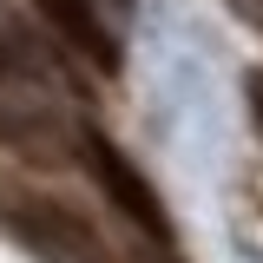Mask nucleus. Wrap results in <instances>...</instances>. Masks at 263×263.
Returning a JSON list of instances; mask_svg holds the SVG:
<instances>
[{
	"mask_svg": "<svg viewBox=\"0 0 263 263\" xmlns=\"http://www.w3.org/2000/svg\"><path fill=\"white\" fill-rule=\"evenodd\" d=\"M13 237H27L40 257L53 263H105V243H99V230L79 217V211H66V204H46V197H33V204H13Z\"/></svg>",
	"mask_w": 263,
	"mask_h": 263,
	"instance_id": "f03ea898",
	"label": "nucleus"
},
{
	"mask_svg": "<svg viewBox=\"0 0 263 263\" xmlns=\"http://www.w3.org/2000/svg\"><path fill=\"white\" fill-rule=\"evenodd\" d=\"M243 99H250V119H257V138H263V72L243 79Z\"/></svg>",
	"mask_w": 263,
	"mask_h": 263,
	"instance_id": "39448f33",
	"label": "nucleus"
},
{
	"mask_svg": "<svg viewBox=\"0 0 263 263\" xmlns=\"http://www.w3.org/2000/svg\"><path fill=\"white\" fill-rule=\"evenodd\" d=\"M40 20L60 33L79 60H92L99 72H119V40L105 33V13L99 0H40Z\"/></svg>",
	"mask_w": 263,
	"mask_h": 263,
	"instance_id": "7ed1b4c3",
	"label": "nucleus"
},
{
	"mask_svg": "<svg viewBox=\"0 0 263 263\" xmlns=\"http://www.w3.org/2000/svg\"><path fill=\"white\" fill-rule=\"evenodd\" d=\"M0 72H33V66H27V46L7 40V33H0Z\"/></svg>",
	"mask_w": 263,
	"mask_h": 263,
	"instance_id": "20e7f679",
	"label": "nucleus"
},
{
	"mask_svg": "<svg viewBox=\"0 0 263 263\" xmlns=\"http://www.w3.org/2000/svg\"><path fill=\"white\" fill-rule=\"evenodd\" d=\"M79 158H86V171H92L99 191H105V197L132 217V224H138V230L164 250V243H171V211H164V197L152 191V178H145V171H138V164H132L112 138H99V132H86V138H79Z\"/></svg>",
	"mask_w": 263,
	"mask_h": 263,
	"instance_id": "f257e3e1",
	"label": "nucleus"
}]
</instances>
